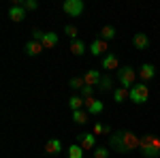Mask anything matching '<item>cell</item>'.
<instances>
[{"mask_svg": "<svg viewBox=\"0 0 160 158\" xmlns=\"http://www.w3.org/2000/svg\"><path fill=\"white\" fill-rule=\"evenodd\" d=\"M139 143H141V137H137L130 130H115L109 137V145L120 154H128L132 150H139Z\"/></svg>", "mask_w": 160, "mask_h": 158, "instance_id": "obj_1", "label": "cell"}, {"mask_svg": "<svg viewBox=\"0 0 160 158\" xmlns=\"http://www.w3.org/2000/svg\"><path fill=\"white\" fill-rule=\"evenodd\" d=\"M139 152L145 158H158L160 156V137L158 135H143L141 143H139Z\"/></svg>", "mask_w": 160, "mask_h": 158, "instance_id": "obj_2", "label": "cell"}, {"mask_svg": "<svg viewBox=\"0 0 160 158\" xmlns=\"http://www.w3.org/2000/svg\"><path fill=\"white\" fill-rule=\"evenodd\" d=\"M149 98V88L145 84H135L130 88V100L137 103V105H143V103H148Z\"/></svg>", "mask_w": 160, "mask_h": 158, "instance_id": "obj_3", "label": "cell"}, {"mask_svg": "<svg viewBox=\"0 0 160 158\" xmlns=\"http://www.w3.org/2000/svg\"><path fill=\"white\" fill-rule=\"evenodd\" d=\"M135 79H137V73L132 71V66H120L118 69V81L124 85V88H132L135 85Z\"/></svg>", "mask_w": 160, "mask_h": 158, "instance_id": "obj_4", "label": "cell"}, {"mask_svg": "<svg viewBox=\"0 0 160 158\" xmlns=\"http://www.w3.org/2000/svg\"><path fill=\"white\" fill-rule=\"evenodd\" d=\"M62 9H64V13H68L71 17H79L83 13V9H86V4L81 0H64Z\"/></svg>", "mask_w": 160, "mask_h": 158, "instance_id": "obj_5", "label": "cell"}, {"mask_svg": "<svg viewBox=\"0 0 160 158\" xmlns=\"http://www.w3.org/2000/svg\"><path fill=\"white\" fill-rule=\"evenodd\" d=\"M90 54H92V56H96V58H98V56L105 58V56L109 54V43H107V41H102V38L98 37L96 41H92V45H90Z\"/></svg>", "mask_w": 160, "mask_h": 158, "instance_id": "obj_6", "label": "cell"}, {"mask_svg": "<svg viewBox=\"0 0 160 158\" xmlns=\"http://www.w3.org/2000/svg\"><path fill=\"white\" fill-rule=\"evenodd\" d=\"M79 145L83 147V150H96V135L94 133L79 135Z\"/></svg>", "mask_w": 160, "mask_h": 158, "instance_id": "obj_7", "label": "cell"}, {"mask_svg": "<svg viewBox=\"0 0 160 158\" xmlns=\"http://www.w3.org/2000/svg\"><path fill=\"white\" fill-rule=\"evenodd\" d=\"M9 19L15 22V24L24 22V19H26V9H24V7H19V4H13L11 9H9Z\"/></svg>", "mask_w": 160, "mask_h": 158, "instance_id": "obj_8", "label": "cell"}, {"mask_svg": "<svg viewBox=\"0 0 160 158\" xmlns=\"http://www.w3.org/2000/svg\"><path fill=\"white\" fill-rule=\"evenodd\" d=\"M83 81H86V85H92V88H98V84L102 81V75L96 71V69H92V71H88L86 75H83Z\"/></svg>", "mask_w": 160, "mask_h": 158, "instance_id": "obj_9", "label": "cell"}, {"mask_svg": "<svg viewBox=\"0 0 160 158\" xmlns=\"http://www.w3.org/2000/svg\"><path fill=\"white\" fill-rule=\"evenodd\" d=\"M24 49H26V54H28V56H32V58H34V56H38L41 51H45L43 43H41V41H34V38H30V41L26 43Z\"/></svg>", "mask_w": 160, "mask_h": 158, "instance_id": "obj_10", "label": "cell"}, {"mask_svg": "<svg viewBox=\"0 0 160 158\" xmlns=\"http://www.w3.org/2000/svg\"><path fill=\"white\" fill-rule=\"evenodd\" d=\"M45 152H47L49 156H58V154L62 152V141H60V139H56V137H53V139H47V143H45Z\"/></svg>", "mask_w": 160, "mask_h": 158, "instance_id": "obj_11", "label": "cell"}, {"mask_svg": "<svg viewBox=\"0 0 160 158\" xmlns=\"http://www.w3.org/2000/svg\"><path fill=\"white\" fill-rule=\"evenodd\" d=\"M100 66L107 69V71H115V69H120V62L115 58V54H107V56L102 58V62H100Z\"/></svg>", "mask_w": 160, "mask_h": 158, "instance_id": "obj_12", "label": "cell"}, {"mask_svg": "<svg viewBox=\"0 0 160 158\" xmlns=\"http://www.w3.org/2000/svg\"><path fill=\"white\" fill-rule=\"evenodd\" d=\"M102 109H105V105H102L96 96H94V98H88V100H86V111H88V113H100Z\"/></svg>", "mask_w": 160, "mask_h": 158, "instance_id": "obj_13", "label": "cell"}, {"mask_svg": "<svg viewBox=\"0 0 160 158\" xmlns=\"http://www.w3.org/2000/svg\"><path fill=\"white\" fill-rule=\"evenodd\" d=\"M154 75H156V66L154 64H143L141 71H139V77L143 79V84L149 81V79H154Z\"/></svg>", "mask_w": 160, "mask_h": 158, "instance_id": "obj_14", "label": "cell"}, {"mask_svg": "<svg viewBox=\"0 0 160 158\" xmlns=\"http://www.w3.org/2000/svg\"><path fill=\"white\" fill-rule=\"evenodd\" d=\"M132 45H135L137 49H148L149 47V37L143 34V32H137L135 37H132Z\"/></svg>", "mask_w": 160, "mask_h": 158, "instance_id": "obj_15", "label": "cell"}, {"mask_svg": "<svg viewBox=\"0 0 160 158\" xmlns=\"http://www.w3.org/2000/svg\"><path fill=\"white\" fill-rule=\"evenodd\" d=\"M126 98H130V90H128V88L120 85V88L113 90V100H115V103H124Z\"/></svg>", "mask_w": 160, "mask_h": 158, "instance_id": "obj_16", "label": "cell"}, {"mask_svg": "<svg viewBox=\"0 0 160 158\" xmlns=\"http://www.w3.org/2000/svg\"><path fill=\"white\" fill-rule=\"evenodd\" d=\"M43 47L45 49H51V47H56L58 45V34L56 32H45V37H43Z\"/></svg>", "mask_w": 160, "mask_h": 158, "instance_id": "obj_17", "label": "cell"}, {"mask_svg": "<svg viewBox=\"0 0 160 158\" xmlns=\"http://www.w3.org/2000/svg\"><path fill=\"white\" fill-rule=\"evenodd\" d=\"M71 54H75V56H83V54H86V43L79 41V38L73 41V43H71Z\"/></svg>", "mask_w": 160, "mask_h": 158, "instance_id": "obj_18", "label": "cell"}, {"mask_svg": "<svg viewBox=\"0 0 160 158\" xmlns=\"http://www.w3.org/2000/svg\"><path fill=\"white\" fill-rule=\"evenodd\" d=\"M68 107H71L73 111H79V109L86 107V100H83L81 96H71L68 98Z\"/></svg>", "mask_w": 160, "mask_h": 158, "instance_id": "obj_19", "label": "cell"}, {"mask_svg": "<svg viewBox=\"0 0 160 158\" xmlns=\"http://www.w3.org/2000/svg\"><path fill=\"white\" fill-rule=\"evenodd\" d=\"M83 152H86V150L79 145V143H73V145L68 147V158H86Z\"/></svg>", "mask_w": 160, "mask_h": 158, "instance_id": "obj_20", "label": "cell"}, {"mask_svg": "<svg viewBox=\"0 0 160 158\" xmlns=\"http://www.w3.org/2000/svg\"><path fill=\"white\" fill-rule=\"evenodd\" d=\"M100 38H102V41L115 38V28H113V26H102V28H100Z\"/></svg>", "mask_w": 160, "mask_h": 158, "instance_id": "obj_21", "label": "cell"}, {"mask_svg": "<svg viewBox=\"0 0 160 158\" xmlns=\"http://www.w3.org/2000/svg\"><path fill=\"white\" fill-rule=\"evenodd\" d=\"M88 115H90V113H88L86 109L73 111V122H75V124H86V122H88Z\"/></svg>", "mask_w": 160, "mask_h": 158, "instance_id": "obj_22", "label": "cell"}, {"mask_svg": "<svg viewBox=\"0 0 160 158\" xmlns=\"http://www.w3.org/2000/svg\"><path fill=\"white\" fill-rule=\"evenodd\" d=\"M68 85L73 88V90H83V85H86V81H83V75L79 77V75H75V77H71V81H68Z\"/></svg>", "mask_w": 160, "mask_h": 158, "instance_id": "obj_23", "label": "cell"}, {"mask_svg": "<svg viewBox=\"0 0 160 158\" xmlns=\"http://www.w3.org/2000/svg\"><path fill=\"white\" fill-rule=\"evenodd\" d=\"M92 133L96 135V137H98V135H109L111 128L107 126V124H100V122H96V124H94V128H92Z\"/></svg>", "mask_w": 160, "mask_h": 158, "instance_id": "obj_24", "label": "cell"}, {"mask_svg": "<svg viewBox=\"0 0 160 158\" xmlns=\"http://www.w3.org/2000/svg\"><path fill=\"white\" fill-rule=\"evenodd\" d=\"M111 85H113V79L111 77H102V81L98 84V92H109Z\"/></svg>", "mask_w": 160, "mask_h": 158, "instance_id": "obj_25", "label": "cell"}, {"mask_svg": "<svg viewBox=\"0 0 160 158\" xmlns=\"http://www.w3.org/2000/svg\"><path fill=\"white\" fill-rule=\"evenodd\" d=\"M94 92H96V88H92V85H83V90H81V98H83V100L94 98Z\"/></svg>", "mask_w": 160, "mask_h": 158, "instance_id": "obj_26", "label": "cell"}, {"mask_svg": "<svg viewBox=\"0 0 160 158\" xmlns=\"http://www.w3.org/2000/svg\"><path fill=\"white\" fill-rule=\"evenodd\" d=\"M92 158H109V150H107V147H96Z\"/></svg>", "mask_w": 160, "mask_h": 158, "instance_id": "obj_27", "label": "cell"}, {"mask_svg": "<svg viewBox=\"0 0 160 158\" xmlns=\"http://www.w3.org/2000/svg\"><path fill=\"white\" fill-rule=\"evenodd\" d=\"M64 34L68 38H73V41H77V28H75V26H66V28H64Z\"/></svg>", "mask_w": 160, "mask_h": 158, "instance_id": "obj_28", "label": "cell"}, {"mask_svg": "<svg viewBox=\"0 0 160 158\" xmlns=\"http://www.w3.org/2000/svg\"><path fill=\"white\" fill-rule=\"evenodd\" d=\"M24 9H26V11H37L38 2H37V0H24Z\"/></svg>", "mask_w": 160, "mask_h": 158, "instance_id": "obj_29", "label": "cell"}, {"mask_svg": "<svg viewBox=\"0 0 160 158\" xmlns=\"http://www.w3.org/2000/svg\"><path fill=\"white\" fill-rule=\"evenodd\" d=\"M43 37H45V32H41V30H32V38H34V41H43Z\"/></svg>", "mask_w": 160, "mask_h": 158, "instance_id": "obj_30", "label": "cell"}]
</instances>
